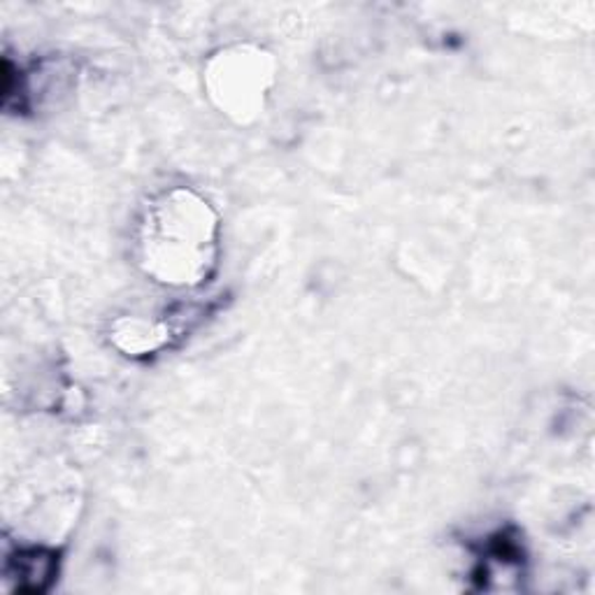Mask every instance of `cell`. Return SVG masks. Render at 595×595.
Masks as SVG:
<instances>
[{
	"mask_svg": "<svg viewBox=\"0 0 595 595\" xmlns=\"http://www.w3.org/2000/svg\"><path fill=\"white\" fill-rule=\"evenodd\" d=\"M5 574L16 576L20 591H43L53 576V556L40 549L20 551L16 561L8 563Z\"/></svg>",
	"mask_w": 595,
	"mask_h": 595,
	"instance_id": "1",
	"label": "cell"
}]
</instances>
